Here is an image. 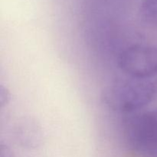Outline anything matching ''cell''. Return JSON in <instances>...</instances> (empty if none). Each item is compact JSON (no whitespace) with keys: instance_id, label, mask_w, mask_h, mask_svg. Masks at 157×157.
Instances as JSON below:
<instances>
[{"instance_id":"6","label":"cell","mask_w":157,"mask_h":157,"mask_svg":"<svg viewBox=\"0 0 157 157\" xmlns=\"http://www.w3.org/2000/svg\"><path fill=\"white\" fill-rule=\"evenodd\" d=\"M11 98V94L9 89L4 85L1 84L0 86V106L1 108L8 105Z\"/></svg>"},{"instance_id":"5","label":"cell","mask_w":157,"mask_h":157,"mask_svg":"<svg viewBox=\"0 0 157 157\" xmlns=\"http://www.w3.org/2000/svg\"><path fill=\"white\" fill-rule=\"evenodd\" d=\"M139 12L144 22L157 28V0H142Z\"/></svg>"},{"instance_id":"7","label":"cell","mask_w":157,"mask_h":157,"mask_svg":"<svg viewBox=\"0 0 157 157\" xmlns=\"http://www.w3.org/2000/svg\"><path fill=\"white\" fill-rule=\"evenodd\" d=\"M0 157H15L12 150L5 144L0 145Z\"/></svg>"},{"instance_id":"8","label":"cell","mask_w":157,"mask_h":157,"mask_svg":"<svg viewBox=\"0 0 157 157\" xmlns=\"http://www.w3.org/2000/svg\"><path fill=\"white\" fill-rule=\"evenodd\" d=\"M156 89H157V84H156Z\"/></svg>"},{"instance_id":"2","label":"cell","mask_w":157,"mask_h":157,"mask_svg":"<svg viewBox=\"0 0 157 157\" xmlns=\"http://www.w3.org/2000/svg\"><path fill=\"white\" fill-rule=\"evenodd\" d=\"M124 136L131 150L147 156H157V107L131 113L124 124Z\"/></svg>"},{"instance_id":"4","label":"cell","mask_w":157,"mask_h":157,"mask_svg":"<svg viewBox=\"0 0 157 157\" xmlns=\"http://www.w3.org/2000/svg\"><path fill=\"white\" fill-rule=\"evenodd\" d=\"M16 136L19 142L26 147H36L41 140V130L32 120H24L18 124Z\"/></svg>"},{"instance_id":"3","label":"cell","mask_w":157,"mask_h":157,"mask_svg":"<svg viewBox=\"0 0 157 157\" xmlns=\"http://www.w3.org/2000/svg\"><path fill=\"white\" fill-rule=\"evenodd\" d=\"M117 65L130 78L149 80L157 75V47L136 44L121 51Z\"/></svg>"},{"instance_id":"1","label":"cell","mask_w":157,"mask_h":157,"mask_svg":"<svg viewBox=\"0 0 157 157\" xmlns=\"http://www.w3.org/2000/svg\"><path fill=\"white\" fill-rule=\"evenodd\" d=\"M156 86L150 80L130 78L112 82L102 92V101L112 110L133 113L154 99Z\"/></svg>"}]
</instances>
